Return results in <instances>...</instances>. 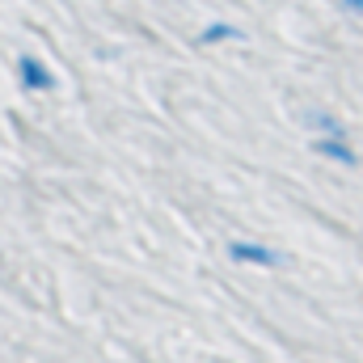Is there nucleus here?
<instances>
[{
	"mask_svg": "<svg viewBox=\"0 0 363 363\" xmlns=\"http://www.w3.org/2000/svg\"><path fill=\"white\" fill-rule=\"evenodd\" d=\"M228 258L233 262H241V267H279V254H274L271 245H262V241H228Z\"/></svg>",
	"mask_w": 363,
	"mask_h": 363,
	"instance_id": "obj_1",
	"label": "nucleus"
},
{
	"mask_svg": "<svg viewBox=\"0 0 363 363\" xmlns=\"http://www.w3.org/2000/svg\"><path fill=\"white\" fill-rule=\"evenodd\" d=\"M17 81H21L30 93L55 89V77H51V68H47L38 55H21V60H17Z\"/></svg>",
	"mask_w": 363,
	"mask_h": 363,
	"instance_id": "obj_2",
	"label": "nucleus"
},
{
	"mask_svg": "<svg viewBox=\"0 0 363 363\" xmlns=\"http://www.w3.org/2000/svg\"><path fill=\"white\" fill-rule=\"evenodd\" d=\"M313 152L325 157V161H334V165H359V152L351 148V135H347V140H338V135H317V140H313Z\"/></svg>",
	"mask_w": 363,
	"mask_h": 363,
	"instance_id": "obj_3",
	"label": "nucleus"
},
{
	"mask_svg": "<svg viewBox=\"0 0 363 363\" xmlns=\"http://www.w3.org/2000/svg\"><path fill=\"white\" fill-rule=\"evenodd\" d=\"M308 127L321 131V135H338V140H347V123H342L338 114H330V110H308Z\"/></svg>",
	"mask_w": 363,
	"mask_h": 363,
	"instance_id": "obj_4",
	"label": "nucleus"
},
{
	"mask_svg": "<svg viewBox=\"0 0 363 363\" xmlns=\"http://www.w3.org/2000/svg\"><path fill=\"white\" fill-rule=\"evenodd\" d=\"M224 38H241V30H237V26H228V21H211V26H203V30H199V43H203V47L224 43Z\"/></svg>",
	"mask_w": 363,
	"mask_h": 363,
	"instance_id": "obj_5",
	"label": "nucleus"
},
{
	"mask_svg": "<svg viewBox=\"0 0 363 363\" xmlns=\"http://www.w3.org/2000/svg\"><path fill=\"white\" fill-rule=\"evenodd\" d=\"M342 9L347 13H363V0H342Z\"/></svg>",
	"mask_w": 363,
	"mask_h": 363,
	"instance_id": "obj_6",
	"label": "nucleus"
}]
</instances>
